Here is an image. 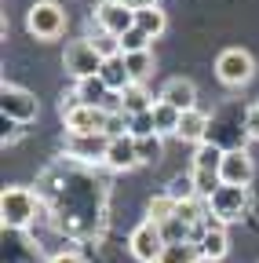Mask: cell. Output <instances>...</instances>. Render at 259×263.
Masks as SVG:
<instances>
[{
  "mask_svg": "<svg viewBox=\"0 0 259 263\" xmlns=\"http://www.w3.org/2000/svg\"><path fill=\"white\" fill-rule=\"evenodd\" d=\"M44 219L62 238H95L106 223V183L88 164L62 154L37 179Z\"/></svg>",
  "mask_w": 259,
  "mask_h": 263,
  "instance_id": "1",
  "label": "cell"
},
{
  "mask_svg": "<svg viewBox=\"0 0 259 263\" xmlns=\"http://www.w3.org/2000/svg\"><path fill=\"white\" fill-rule=\"evenodd\" d=\"M44 216V201L29 186H8L0 194V223L4 230H29Z\"/></svg>",
  "mask_w": 259,
  "mask_h": 263,
  "instance_id": "2",
  "label": "cell"
},
{
  "mask_svg": "<svg viewBox=\"0 0 259 263\" xmlns=\"http://www.w3.org/2000/svg\"><path fill=\"white\" fill-rule=\"evenodd\" d=\"M103 62H106V59L91 48V41H88V37L70 41V44H66V55H62V66H66V73H70L73 81L99 77V73H103Z\"/></svg>",
  "mask_w": 259,
  "mask_h": 263,
  "instance_id": "3",
  "label": "cell"
},
{
  "mask_svg": "<svg viewBox=\"0 0 259 263\" xmlns=\"http://www.w3.org/2000/svg\"><path fill=\"white\" fill-rule=\"evenodd\" d=\"M26 29L33 33L37 41H55L66 29V11H62L55 0H37L26 15Z\"/></svg>",
  "mask_w": 259,
  "mask_h": 263,
  "instance_id": "4",
  "label": "cell"
},
{
  "mask_svg": "<svg viewBox=\"0 0 259 263\" xmlns=\"http://www.w3.org/2000/svg\"><path fill=\"white\" fill-rule=\"evenodd\" d=\"M0 263H48L41 241L29 238V230H4L0 234Z\"/></svg>",
  "mask_w": 259,
  "mask_h": 263,
  "instance_id": "5",
  "label": "cell"
},
{
  "mask_svg": "<svg viewBox=\"0 0 259 263\" xmlns=\"http://www.w3.org/2000/svg\"><path fill=\"white\" fill-rule=\"evenodd\" d=\"M252 73H255V62H252V55L241 51V48H226V51L215 59V77H219L226 88H241V84H248Z\"/></svg>",
  "mask_w": 259,
  "mask_h": 263,
  "instance_id": "6",
  "label": "cell"
},
{
  "mask_svg": "<svg viewBox=\"0 0 259 263\" xmlns=\"http://www.w3.org/2000/svg\"><path fill=\"white\" fill-rule=\"evenodd\" d=\"M208 209H212V216H219L223 223H234V219H241V216L252 209V194H248V186H219V190L208 197Z\"/></svg>",
  "mask_w": 259,
  "mask_h": 263,
  "instance_id": "7",
  "label": "cell"
},
{
  "mask_svg": "<svg viewBox=\"0 0 259 263\" xmlns=\"http://www.w3.org/2000/svg\"><path fill=\"white\" fill-rule=\"evenodd\" d=\"M37 110H41V103H37L33 91H26L18 84H4V88H0V114H4V117H11L18 124H29L37 117Z\"/></svg>",
  "mask_w": 259,
  "mask_h": 263,
  "instance_id": "8",
  "label": "cell"
},
{
  "mask_svg": "<svg viewBox=\"0 0 259 263\" xmlns=\"http://www.w3.org/2000/svg\"><path fill=\"white\" fill-rule=\"evenodd\" d=\"M165 234H161V227L157 223H150V219H143L135 230H132V238H128V249H132V256L139 259V263H157L161 259V252H165Z\"/></svg>",
  "mask_w": 259,
  "mask_h": 263,
  "instance_id": "9",
  "label": "cell"
},
{
  "mask_svg": "<svg viewBox=\"0 0 259 263\" xmlns=\"http://www.w3.org/2000/svg\"><path fill=\"white\" fill-rule=\"evenodd\" d=\"M106 110L103 106H66L62 110V121H66V132L70 136H103V128H106Z\"/></svg>",
  "mask_w": 259,
  "mask_h": 263,
  "instance_id": "10",
  "label": "cell"
},
{
  "mask_svg": "<svg viewBox=\"0 0 259 263\" xmlns=\"http://www.w3.org/2000/svg\"><path fill=\"white\" fill-rule=\"evenodd\" d=\"M95 26L113 33V37H124L128 29H135V11L124 8L121 0H99V8H95Z\"/></svg>",
  "mask_w": 259,
  "mask_h": 263,
  "instance_id": "11",
  "label": "cell"
},
{
  "mask_svg": "<svg viewBox=\"0 0 259 263\" xmlns=\"http://www.w3.org/2000/svg\"><path fill=\"white\" fill-rule=\"evenodd\" d=\"M252 176H255V168H252V157L245 154V146L226 150V157H223V168H219L223 186H248V183H252Z\"/></svg>",
  "mask_w": 259,
  "mask_h": 263,
  "instance_id": "12",
  "label": "cell"
},
{
  "mask_svg": "<svg viewBox=\"0 0 259 263\" xmlns=\"http://www.w3.org/2000/svg\"><path fill=\"white\" fill-rule=\"evenodd\" d=\"M106 168H113V172H132V168H139V146H135V139L132 136H121V139H110V146H106Z\"/></svg>",
  "mask_w": 259,
  "mask_h": 263,
  "instance_id": "13",
  "label": "cell"
},
{
  "mask_svg": "<svg viewBox=\"0 0 259 263\" xmlns=\"http://www.w3.org/2000/svg\"><path fill=\"white\" fill-rule=\"evenodd\" d=\"M157 103H168V106H172V110H179V114L197 110V88H193L190 81H183V77H172L165 88H161Z\"/></svg>",
  "mask_w": 259,
  "mask_h": 263,
  "instance_id": "14",
  "label": "cell"
},
{
  "mask_svg": "<svg viewBox=\"0 0 259 263\" xmlns=\"http://www.w3.org/2000/svg\"><path fill=\"white\" fill-rule=\"evenodd\" d=\"M106 146L110 139L106 136H70V146H66V157L73 161H106Z\"/></svg>",
  "mask_w": 259,
  "mask_h": 263,
  "instance_id": "15",
  "label": "cell"
},
{
  "mask_svg": "<svg viewBox=\"0 0 259 263\" xmlns=\"http://www.w3.org/2000/svg\"><path fill=\"white\" fill-rule=\"evenodd\" d=\"M208 132H212V121H208V114L205 110H186L183 114V121H179V139L183 143H205L208 139Z\"/></svg>",
  "mask_w": 259,
  "mask_h": 263,
  "instance_id": "16",
  "label": "cell"
},
{
  "mask_svg": "<svg viewBox=\"0 0 259 263\" xmlns=\"http://www.w3.org/2000/svg\"><path fill=\"white\" fill-rule=\"evenodd\" d=\"M99 77L106 81V88H110V91H124V88H132V84H135V81H132V73H128V66H124V55L106 59Z\"/></svg>",
  "mask_w": 259,
  "mask_h": 263,
  "instance_id": "17",
  "label": "cell"
},
{
  "mask_svg": "<svg viewBox=\"0 0 259 263\" xmlns=\"http://www.w3.org/2000/svg\"><path fill=\"white\" fill-rule=\"evenodd\" d=\"M73 95H77V103H81V106H103V103H106V95H110V88H106L103 77H88V81H77Z\"/></svg>",
  "mask_w": 259,
  "mask_h": 263,
  "instance_id": "18",
  "label": "cell"
},
{
  "mask_svg": "<svg viewBox=\"0 0 259 263\" xmlns=\"http://www.w3.org/2000/svg\"><path fill=\"white\" fill-rule=\"evenodd\" d=\"M226 249H230L226 227H223V230H208V234L201 238V245H197V252H201V259H205V263H219V259L226 256Z\"/></svg>",
  "mask_w": 259,
  "mask_h": 263,
  "instance_id": "19",
  "label": "cell"
},
{
  "mask_svg": "<svg viewBox=\"0 0 259 263\" xmlns=\"http://www.w3.org/2000/svg\"><path fill=\"white\" fill-rule=\"evenodd\" d=\"M223 157H226V150L219 143H201L197 150H193V168H197V172H219Z\"/></svg>",
  "mask_w": 259,
  "mask_h": 263,
  "instance_id": "20",
  "label": "cell"
},
{
  "mask_svg": "<svg viewBox=\"0 0 259 263\" xmlns=\"http://www.w3.org/2000/svg\"><path fill=\"white\" fill-rule=\"evenodd\" d=\"M121 95H124V114H128V117H139V114L153 110V103H157V99H153V95H150L143 84H132V88H124Z\"/></svg>",
  "mask_w": 259,
  "mask_h": 263,
  "instance_id": "21",
  "label": "cell"
},
{
  "mask_svg": "<svg viewBox=\"0 0 259 263\" xmlns=\"http://www.w3.org/2000/svg\"><path fill=\"white\" fill-rule=\"evenodd\" d=\"M135 29H143L146 37L153 41V37H161V33L168 29V15L161 8H143V11H135Z\"/></svg>",
  "mask_w": 259,
  "mask_h": 263,
  "instance_id": "22",
  "label": "cell"
},
{
  "mask_svg": "<svg viewBox=\"0 0 259 263\" xmlns=\"http://www.w3.org/2000/svg\"><path fill=\"white\" fill-rule=\"evenodd\" d=\"M179 121H183L179 110H172L168 103H153V124H157L161 139H165V136H179Z\"/></svg>",
  "mask_w": 259,
  "mask_h": 263,
  "instance_id": "23",
  "label": "cell"
},
{
  "mask_svg": "<svg viewBox=\"0 0 259 263\" xmlns=\"http://www.w3.org/2000/svg\"><path fill=\"white\" fill-rule=\"evenodd\" d=\"M175 201H172V197L168 194H157V197H150V205H146V219L150 223H157V227H165L168 219H175Z\"/></svg>",
  "mask_w": 259,
  "mask_h": 263,
  "instance_id": "24",
  "label": "cell"
},
{
  "mask_svg": "<svg viewBox=\"0 0 259 263\" xmlns=\"http://www.w3.org/2000/svg\"><path fill=\"white\" fill-rule=\"evenodd\" d=\"M157 263H201V252L193 241H175V245H165Z\"/></svg>",
  "mask_w": 259,
  "mask_h": 263,
  "instance_id": "25",
  "label": "cell"
},
{
  "mask_svg": "<svg viewBox=\"0 0 259 263\" xmlns=\"http://www.w3.org/2000/svg\"><path fill=\"white\" fill-rule=\"evenodd\" d=\"M88 41H91V48L99 51L103 59H117V55H121V37H113V33H106V29H99V26L88 33Z\"/></svg>",
  "mask_w": 259,
  "mask_h": 263,
  "instance_id": "26",
  "label": "cell"
},
{
  "mask_svg": "<svg viewBox=\"0 0 259 263\" xmlns=\"http://www.w3.org/2000/svg\"><path fill=\"white\" fill-rule=\"evenodd\" d=\"M124 66H128V73H132V81H135V84H143V81L153 73V55H150V51L124 55Z\"/></svg>",
  "mask_w": 259,
  "mask_h": 263,
  "instance_id": "27",
  "label": "cell"
},
{
  "mask_svg": "<svg viewBox=\"0 0 259 263\" xmlns=\"http://www.w3.org/2000/svg\"><path fill=\"white\" fill-rule=\"evenodd\" d=\"M175 216H179L186 227H197V223H205V216H208V201H201V197H193V201H183V205L175 209Z\"/></svg>",
  "mask_w": 259,
  "mask_h": 263,
  "instance_id": "28",
  "label": "cell"
},
{
  "mask_svg": "<svg viewBox=\"0 0 259 263\" xmlns=\"http://www.w3.org/2000/svg\"><path fill=\"white\" fill-rule=\"evenodd\" d=\"M175 205H183V201H193L197 197V186H193V176H175L172 183H168V190H165Z\"/></svg>",
  "mask_w": 259,
  "mask_h": 263,
  "instance_id": "29",
  "label": "cell"
},
{
  "mask_svg": "<svg viewBox=\"0 0 259 263\" xmlns=\"http://www.w3.org/2000/svg\"><path fill=\"white\" fill-rule=\"evenodd\" d=\"M190 176H193V186H197V197H201V201H208V197H212V194L223 186L219 172H197V168H193Z\"/></svg>",
  "mask_w": 259,
  "mask_h": 263,
  "instance_id": "30",
  "label": "cell"
},
{
  "mask_svg": "<svg viewBox=\"0 0 259 263\" xmlns=\"http://www.w3.org/2000/svg\"><path fill=\"white\" fill-rule=\"evenodd\" d=\"M135 51H150V37L143 29H128L121 37V55H135Z\"/></svg>",
  "mask_w": 259,
  "mask_h": 263,
  "instance_id": "31",
  "label": "cell"
},
{
  "mask_svg": "<svg viewBox=\"0 0 259 263\" xmlns=\"http://www.w3.org/2000/svg\"><path fill=\"white\" fill-rule=\"evenodd\" d=\"M128 136L132 139H146V136H157V124H153V110L132 117V124H128Z\"/></svg>",
  "mask_w": 259,
  "mask_h": 263,
  "instance_id": "32",
  "label": "cell"
},
{
  "mask_svg": "<svg viewBox=\"0 0 259 263\" xmlns=\"http://www.w3.org/2000/svg\"><path fill=\"white\" fill-rule=\"evenodd\" d=\"M135 146H139V161H143V164H153V161H161V150H165L161 136H146V139H135Z\"/></svg>",
  "mask_w": 259,
  "mask_h": 263,
  "instance_id": "33",
  "label": "cell"
},
{
  "mask_svg": "<svg viewBox=\"0 0 259 263\" xmlns=\"http://www.w3.org/2000/svg\"><path fill=\"white\" fill-rule=\"evenodd\" d=\"M161 234H165V241H168V245H175V241H190V227L175 216V219H168L165 227H161Z\"/></svg>",
  "mask_w": 259,
  "mask_h": 263,
  "instance_id": "34",
  "label": "cell"
},
{
  "mask_svg": "<svg viewBox=\"0 0 259 263\" xmlns=\"http://www.w3.org/2000/svg\"><path fill=\"white\" fill-rule=\"evenodd\" d=\"M128 124H132V117H128V114H110L103 136H106V139H121V136H128Z\"/></svg>",
  "mask_w": 259,
  "mask_h": 263,
  "instance_id": "35",
  "label": "cell"
},
{
  "mask_svg": "<svg viewBox=\"0 0 259 263\" xmlns=\"http://www.w3.org/2000/svg\"><path fill=\"white\" fill-rule=\"evenodd\" d=\"M245 136L259 139V103H252V106L245 110Z\"/></svg>",
  "mask_w": 259,
  "mask_h": 263,
  "instance_id": "36",
  "label": "cell"
},
{
  "mask_svg": "<svg viewBox=\"0 0 259 263\" xmlns=\"http://www.w3.org/2000/svg\"><path fill=\"white\" fill-rule=\"evenodd\" d=\"M0 128H4V132H0V139H4V146H11L18 136H22V124L18 121H11V117H4V121H0Z\"/></svg>",
  "mask_w": 259,
  "mask_h": 263,
  "instance_id": "37",
  "label": "cell"
},
{
  "mask_svg": "<svg viewBox=\"0 0 259 263\" xmlns=\"http://www.w3.org/2000/svg\"><path fill=\"white\" fill-rule=\"evenodd\" d=\"M48 263H84V256H81V252H73V249H66V252H55Z\"/></svg>",
  "mask_w": 259,
  "mask_h": 263,
  "instance_id": "38",
  "label": "cell"
},
{
  "mask_svg": "<svg viewBox=\"0 0 259 263\" xmlns=\"http://www.w3.org/2000/svg\"><path fill=\"white\" fill-rule=\"evenodd\" d=\"M121 4L132 11H143V8H157V0H121Z\"/></svg>",
  "mask_w": 259,
  "mask_h": 263,
  "instance_id": "39",
  "label": "cell"
}]
</instances>
